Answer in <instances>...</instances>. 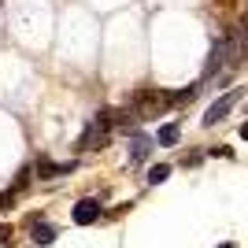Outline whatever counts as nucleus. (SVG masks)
Here are the masks:
<instances>
[{
	"label": "nucleus",
	"mask_w": 248,
	"mask_h": 248,
	"mask_svg": "<svg viewBox=\"0 0 248 248\" xmlns=\"http://www.w3.org/2000/svg\"><path fill=\"white\" fill-rule=\"evenodd\" d=\"M111 126H115V111H96L93 123H85L82 137H78V145L74 148H82V152H96V148L108 145V137H111Z\"/></svg>",
	"instance_id": "1"
},
{
	"label": "nucleus",
	"mask_w": 248,
	"mask_h": 248,
	"mask_svg": "<svg viewBox=\"0 0 248 248\" xmlns=\"http://www.w3.org/2000/svg\"><path fill=\"white\" fill-rule=\"evenodd\" d=\"M170 104H174V93H167V89H141V93L134 96L137 119H155V115H163Z\"/></svg>",
	"instance_id": "2"
},
{
	"label": "nucleus",
	"mask_w": 248,
	"mask_h": 248,
	"mask_svg": "<svg viewBox=\"0 0 248 248\" xmlns=\"http://www.w3.org/2000/svg\"><path fill=\"white\" fill-rule=\"evenodd\" d=\"M237 100H241V89H233V93H222L215 104H211V108H207V115L200 119V123H204V126H218V123L230 115V108H233Z\"/></svg>",
	"instance_id": "3"
},
{
	"label": "nucleus",
	"mask_w": 248,
	"mask_h": 248,
	"mask_svg": "<svg viewBox=\"0 0 248 248\" xmlns=\"http://www.w3.org/2000/svg\"><path fill=\"white\" fill-rule=\"evenodd\" d=\"M71 218L78 226H93L96 218H100V204H96V200H78L74 211H71Z\"/></svg>",
	"instance_id": "4"
},
{
	"label": "nucleus",
	"mask_w": 248,
	"mask_h": 248,
	"mask_svg": "<svg viewBox=\"0 0 248 248\" xmlns=\"http://www.w3.org/2000/svg\"><path fill=\"white\" fill-rule=\"evenodd\" d=\"M152 137H145V134H134L130 137V163H145L148 155H152Z\"/></svg>",
	"instance_id": "5"
},
{
	"label": "nucleus",
	"mask_w": 248,
	"mask_h": 248,
	"mask_svg": "<svg viewBox=\"0 0 248 248\" xmlns=\"http://www.w3.org/2000/svg\"><path fill=\"white\" fill-rule=\"evenodd\" d=\"M222 63H226V41H215L211 45V56H207V63H204V78H215V74L222 71Z\"/></svg>",
	"instance_id": "6"
},
{
	"label": "nucleus",
	"mask_w": 248,
	"mask_h": 248,
	"mask_svg": "<svg viewBox=\"0 0 248 248\" xmlns=\"http://www.w3.org/2000/svg\"><path fill=\"white\" fill-rule=\"evenodd\" d=\"M30 226H33V233H30L33 245H52V241L60 237V230L52 226V222H30Z\"/></svg>",
	"instance_id": "7"
},
{
	"label": "nucleus",
	"mask_w": 248,
	"mask_h": 248,
	"mask_svg": "<svg viewBox=\"0 0 248 248\" xmlns=\"http://www.w3.org/2000/svg\"><path fill=\"white\" fill-rule=\"evenodd\" d=\"M33 170H37V178H60V163H56V159H48V155H37Z\"/></svg>",
	"instance_id": "8"
},
{
	"label": "nucleus",
	"mask_w": 248,
	"mask_h": 248,
	"mask_svg": "<svg viewBox=\"0 0 248 248\" xmlns=\"http://www.w3.org/2000/svg\"><path fill=\"white\" fill-rule=\"evenodd\" d=\"M178 137H182V130H178L174 123H167L163 130H159V137H155V141H159V145H178Z\"/></svg>",
	"instance_id": "9"
},
{
	"label": "nucleus",
	"mask_w": 248,
	"mask_h": 248,
	"mask_svg": "<svg viewBox=\"0 0 248 248\" xmlns=\"http://www.w3.org/2000/svg\"><path fill=\"white\" fill-rule=\"evenodd\" d=\"M170 178V167L167 163H155L152 170H148V186H159V182H167Z\"/></svg>",
	"instance_id": "10"
},
{
	"label": "nucleus",
	"mask_w": 248,
	"mask_h": 248,
	"mask_svg": "<svg viewBox=\"0 0 248 248\" xmlns=\"http://www.w3.org/2000/svg\"><path fill=\"white\" fill-rule=\"evenodd\" d=\"M134 111H115V126H134Z\"/></svg>",
	"instance_id": "11"
},
{
	"label": "nucleus",
	"mask_w": 248,
	"mask_h": 248,
	"mask_svg": "<svg viewBox=\"0 0 248 248\" xmlns=\"http://www.w3.org/2000/svg\"><path fill=\"white\" fill-rule=\"evenodd\" d=\"M15 197H19V189H8V193H0V207H15Z\"/></svg>",
	"instance_id": "12"
},
{
	"label": "nucleus",
	"mask_w": 248,
	"mask_h": 248,
	"mask_svg": "<svg viewBox=\"0 0 248 248\" xmlns=\"http://www.w3.org/2000/svg\"><path fill=\"white\" fill-rule=\"evenodd\" d=\"M237 41H241V52H245V60H248V26L237 30Z\"/></svg>",
	"instance_id": "13"
},
{
	"label": "nucleus",
	"mask_w": 248,
	"mask_h": 248,
	"mask_svg": "<svg viewBox=\"0 0 248 248\" xmlns=\"http://www.w3.org/2000/svg\"><path fill=\"white\" fill-rule=\"evenodd\" d=\"M30 174H33L30 167H22V170H19V178H15V189H22V186H26V182H30Z\"/></svg>",
	"instance_id": "14"
},
{
	"label": "nucleus",
	"mask_w": 248,
	"mask_h": 248,
	"mask_svg": "<svg viewBox=\"0 0 248 248\" xmlns=\"http://www.w3.org/2000/svg\"><path fill=\"white\" fill-rule=\"evenodd\" d=\"M241 141H248V123H245V126H241Z\"/></svg>",
	"instance_id": "15"
},
{
	"label": "nucleus",
	"mask_w": 248,
	"mask_h": 248,
	"mask_svg": "<svg viewBox=\"0 0 248 248\" xmlns=\"http://www.w3.org/2000/svg\"><path fill=\"white\" fill-rule=\"evenodd\" d=\"M8 233H11V230H8V226H0V241H4V237H8Z\"/></svg>",
	"instance_id": "16"
},
{
	"label": "nucleus",
	"mask_w": 248,
	"mask_h": 248,
	"mask_svg": "<svg viewBox=\"0 0 248 248\" xmlns=\"http://www.w3.org/2000/svg\"><path fill=\"white\" fill-rule=\"evenodd\" d=\"M218 248H237V245H233V241H222V245H218Z\"/></svg>",
	"instance_id": "17"
}]
</instances>
